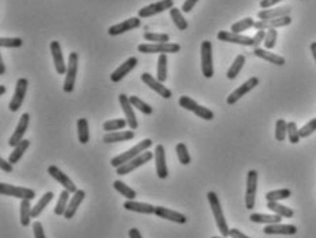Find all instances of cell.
Wrapping results in <instances>:
<instances>
[{
  "mask_svg": "<svg viewBox=\"0 0 316 238\" xmlns=\"http://www.w3.org/2000/svg\"><path fill=\"white\" fill-rule=\"evenodd\" d=\"M12 166L14 165H11L8 160H4L3 158H0V169H1L3 172H12V170H14Z\"/></svg>",
  "mask_w": 316,
  "mask_h": 238,
  "instance_id": "obj_54",
  "label": "cell"
},
{
  "mask_svg": "<svg viewBox=\"0 0 316 238\" xmlns=\"http://www.w3.org/2000/svg\"><path fill=\"white\" fill-rule=\"evenodd\" d=\"M141 25V18H129L126 21H123L121 24H116L112 25L111 28L108 29V34L109 36H118V34H122V33H125V32L129 31H133V29H137V28H140Z\"/></svg>",
  "mask_w": 316,
  "mask_h": 238,
  "instance_id": "obj_21",
  "label": "cell"
},
{
  "mask_svg": "<svg viewBox=\"0 0 316 238\" xmlns=\"http://www.w3.org/2000/svg\"><path fill=\"white\" fill-rule=\"evenodd\" d=\"M292 196L290 189H278V190H271L266 193V199L267 202H280V200H286Z\"/></svg>",
  "mask_w": 316,
  "mask_h": 238,
  "instance_id": "obj_42",
  "label": "cell"
},
{
  "mask_svg": "<svg viewBox=\"0 0 316 238\" xmlns=\"http://www.w3.org/2000/svg\"><path fill=\"white\" fill-rule=\"evenodd\" d=\"M170 15H171V19H173V22H174V25H176V28L179 29V31H186L189 28L188 25V21L183 18L182 12H181V10L179 8H176V7H173L170 10Z\"/></svg>",
  "mask_w": 316,
  "mask_h": 238,
  "instance_id": "obj_38",
  "label": "cell"
},
{
  "mask_svg": "<svg viewBox=\"0 0 316 238\" xmlns=\"http://www.w3.org/2000/svg\"><path fill=\"white\" fill-rule=\"evenodd\" d=\"M280 1L282 0H262L260 1V7H262L263 10H267V8H273L275 4H278Z\"/></svg>",
  "mask_w": 316,
  "mask_h": 238,
  "instance_id": "obj_56",
  "label": "cell"
},
{
  "mask_svg": "<svg viewBox=\"0 0 316 238\" xmlns=\"http://www.w3.org/2000/svg\"><path fill=\"white\" fill-rule=\"evenodd\" d=\"M311 52H312V56H314V61L316 63V41L315 43L311 44Z\"/></svg>",
  "mask_w": 316,
  "mask_h": 238,
  "instance_id": "obj_59",
  "label": "cell"
},
{
  "mask_svg": "<svg viewBox=\"0 0 316 238\" xmlns=\"http://www.w3.org/2000/svg\"><path fill=\"white\" fill-rule=\"evenodd\" d=\"M230 238H250L248 236H245L243 232H240L238 229H230V234H229Z\"/></svg>",
  "mask_w": 316,
  "mask_h": 238,
  "instance_id": "obj_57",
  "label": "cell"
},
{
  "mask_svg": "<svg viewBox=\"0 0 316 238\" xmlns=\"http://www.w3.org/2000/svg\"><path fill=\"white\" fill-rule=\"evenodd\" d=\"M155 166H156V174L160 179H166L169 177V169L166 162V149L162 144L155 148Z\"/></svg>",
  "mask_w": 316,
  "mask_h": 238,
  "instance_id": "obj_18",
  "label": "cell"
},
{
  "mask_svg": "<svg viewBox=\"0 0 316 238\" xmlns=\"http://www.w3.org/2000/svg\"><path fill=\"white\" fill-rule=\"evenodd\" d=\"M277 38H278L277 29H268L266 38H264V47H266V49H273L275 47V43H277Z\"/></svg>",
  "mask_w": 316,
  "mask_h": 238,
  "instance_id": "obj_51",
  "label": "cell"
},
{
  "mask_svg": "<svg viewBox=\"0 0 316 238\" xmlns=\"http://www.w3.org/2000/svg\"><path fill=\"white\" fill-rule=\"evenodd\" d=\"M4 93H6V86L0 85V96H3Z\"/></svg>",
  "mask_w": 316,
  "mask_h": 238,
  "instance_id": "obj_61",
  "label": "cell"
},
{
  "mask_svg": "<svg viewBox=\"0 0 316 238\" xmlns=\"http://www.w3.org/2000/svg\"><path fill=\"white\" fill-rule=\"evenodd\" d=\"M28 79L26 78H19L17 81V85H15V91H14V95H12V99L10 104H8V108L12 112L18 111L21 108V105L24 103L25 96H26V91H28Z\"/></svg>",
  "mask_w": 316,
  "mask_h": 238,
  "instance_id": "obj_10",
  "label": "cell"
},
{
  "mask_svg": "<svg viewBox=\"0 0 316 238\" xmlns=\"http://www.w3.org/2000/svg\"><path fill=\"white\" fill-rule=\"evenodd\" d=\"M300 129L297 128L296 122H289L287 123V137H289V141L292 144H298L301 137H300Z\"/></svg>",
  "mask_w": 316,
  "mask_h": 238,
  "instance_id": "obj_49",
  "label": "cell"
},
{
  "mask_svg": "<svg viewBox=\"0 0 316 238\" xmlns=\"http://www.w3.org/2000/svg\"><path fill=\"white\" fill-rule=\"evenodd\" d=\"M134 130H119V132H111L103 136V142L112 144V142H122V141H130L134 138Z\"/></svg>",
  "mask_w": 316,
  "mask_h": 238,
  "instance_id": "obj_27",
  "label": "cell"
},
{
  "mask_svg": "<svg viewBox=\"0 0 316 238\" xmlns=\"http://www.w3.org/2000/svg\"><path fill=\"white\" fill-rule=\"evenodd\" d=\"M207 199L208 203H210V207L212 209V215L215 218V222H216L218 230L223 237H229L230 229L227 226V222H226L225 214H223V209H222V205H220V202H219L218 195L215 192H208Z\"/></svg>",
  "mask_w": 316,
  "mask_h": 238,
  "instance_id": "obj_1",
  "label": "cell"
},
{
  "mask_svg": "<svg viewBox=\"0 0 316 238\" xmlns=\"http://www.w3.org/2000/svg\"><path fill=\"white\" fill-rule=\"evenodd\" d=\"M176 156H178V159H179V163L183 166H188L189 163H190V155H189V151H188V147L183 144V142H179V144H176Z\"/></svg>",
  "mask_w": 316,
  "mask_h": 238,
  "instance_id": "obj_45",
  "label": "cell"
},
{
  "mask_svg": "<svg viewBox=\"0 0 316 238\" xmlns=\"http://www.w3.org/2000/svg\"><path fill=\"white\" fill-rule=\"evenodd\" d=\"M119 103H121L122 111L125 112V119L128 121V126L130 130H136L139 128V122L136 118V112H134V107L129 100V96H126L125 93L119 95Z\"/></svg>",
  "mask_w": 316,
  "mask_h": 238,
  "instance_id": "obj_15",
  "label": "cell"
},
{
  "mask_svg": "<svg viewBox=\"0 0 316 238\" xmlns=\"http://www.w3.org/2000/svg\"><path fill=\"white\" fill-rule=\"evenodd\" d=\"M263 233L267 236H294L297 233V227L294 225H282V223H274L267 225L263 229Z\"/></svg>",
  "mask_w": 316,
  "mask_h": 238,
  "instance_id": "obj_24",
  "label": "cell"
},
{
  "mask_svg": "<svg viewBox=\"0 0 316 238\" xmlns=\"http://www.w3.org/2000/svg\"><path fill=\"white\" fill-rule=\"evenodd\" d=\"M114 189L122 195L126 200H136V197H137V193H136V190L132 189L130 186H128L125 182H122V181H114Z\"/></svg>",
  "mask_w": 316,
  "mask_h": 238,
  "instance_id": "obj_36",
  "label": "cell"
},
{
  "mask_svg": "<svg viewBox=\"0 0 316 238\" xmlns=\"http://www.w3.org/2000/svg\"><path fill=\"white\" fill-rule=\"evenodd\" d=\"M19 220H21V225L24 227H28L31 225V219H32V209L33 207L31 205V200H22L21 202V205H19Z\"/></svg>",
  "mask_w": 316,
  "mask_h": 238,
  "instance_id": "obj_30",
  "label": "cell"
},
{
  "mask_svg": "<svg viewBox=\"0 0 316 238\" xmlns=\"http://www.w3.org/2000/svg\"><path fill=\"white\" fill-rule=\"evenodd\" d=\"M211 238H227V237H223V236H222V237H211Z\"/></svg>",
  "mask_w": 316,
  "mask_h": 238,
  "instance_id": "obj_62",
  "label": "cell"
},
{
  "mask_svg": "<svg viewBox=\"0 0 316 238\" xmlns=\"http://www.w3.org/2000/svg\"><path fill=\"white\" fill-rule=\"evenodd\" d=\"M141 81H142L146 86H149L152 91L156 92L158 95H160L163 99H170L171 96H173L170 89H169L167 86H164L163 82L158 81V78H153L149 73L141 74Z\"/></svg>",
  "mask_w": 316,
  "mask_h": 238,
  "instance_id": "obj_16",
  "label": "cell"
},
{
  "mask_svg": "<svg viewBox=\"0 0 316 238\" xmlns=\"http://www.w3.org/2000/svg\"><path fill=\"white\" fill-rule=\"evenodd\" d=\"M266 34H267V32L266 31H257L256 32V34L253 36V48H259V45L262 43H264V38H266Z\"/></svg>",
  "mask_w": 316,
  "mask_h": 238,
  "instance_id": "obj_52",
  "label": "cell"
},
{
  "mask_svg": "<svg viewBox=\"0 0 316 238\" xmlns=\"http://www.w3.org/2000/svg\"><path fill=\"white\" fill-rule=\"evenodd\" d=\"M78 71V54L77 52H70L69 55V63H67L66 77H65V84H63V91L66 93H71L74 91V84H75V77Z\"/></svg>",
  "mask_w": 316,
  "mask_h": 238,
  "instance_id": "obj_5",
  "label": "cell"
},
{
  "mask_svg": "<svg viewBox=\"0 0 316 238\" xmlns=\"http://www.w3.org/2000/svg\"><path fill=\"white\" fill-rule=\"evenodd\" d=\"M0 195L10 196L21 200H33L36 197V192L29 188H22V186H14L10 183H0Z\"/></svg>",
  "mask_w": 316,
  "mask_h": 238,
  "instance_id": "obj_6",
  "label": "cell"
},
{
  "mask_svg": "<svg viewBox=\"0 0 316 238\" xmlns=\"http://www.w3.org/2000/svg\"><path fill=\"white\" fill-rule=\"evenodd\" d=\"M173 7H174L173 0H160L158 3H152V4L142 7L139 11V18H149V17H153L166 10H171Z\"/></svg>",
  "mask_w": 316,
  "mask_h": 238,
  "instance_id": "obj_11",
  "label": "cell"
},
{
  "mask_svg": "<svg viewBox=\"0 0 316 238\" xmlns=\"http://www.w3.org/2000/svg\"><path fill=\"white\" fill-rule=\"evenodd\" d=\"M151 147H152V140H151V138H145V140L140 141V142H137L134 147L128 149L126 152L121 153V155H118V156H115V158L111 159V166H112V167H115V169H118L119 166L128 163V162H130L132 159L137 158L139 155H141L142 152L148 151Z\"/></svg>",
  "mask_w": 316,
  "mask_h": 238,
  "instance_id": "obj_2",
  "label": "cell"
},
{
  "mask_svg": "<svg viewBox=\"0 0 316 238\" xmlns=\"http://www.w3.org/2000/svg\"><path fill=\"white\" fill-rule=\"evenodd\" d=\"M216 37H218V40L223 41V43L240 44V45H248V47L253 45V37L244 36V34H240V33L220 31L218 32V36Z\"/></svg>",
  "mask_w": 316,
  "mask_h": 238,
  "instance_id": "obj_14",
  "label": "cell"
},
{
  "mask_svg": "<svg viewBox=\"0 0 316 238\" xmlns=\"http://www.w3.org/2000/svg\"><path fill=\"white\" fill-rule=\"evenodd\" d=\"M84 199H85V192L84 190H77L75 193H73V197L70 199V202H69V205H67L66 212H65V218L66 219H71L74 218V215L77 212V209L81 205V203L84 202Z\"/></svg>",
  "mask_w": 316,
  "mask_h": 238,
  "instance_id": "obj_28",
  "label": "cell"
},
{
  "mask_svg": "<svg viewBox=\"0 0 316 238\" xmlns=\"http://www.w3.org/2000/svg\"><path fill=\"white\" fill-rule=\"evenodd\" d=\"M292 12V7L290 6H283V7H277V8H267V10H262V11L257 12V17L260 21H268V19H277L286 17V15H290Z\"/></svg>",
  "mask_w": 316,
  "mask_h": 238,
  "instance_id": "obj_25",
  "label": "cell"
},
{
  "mask_svg": "<svg viewBox=\"0 0 316 238\" xmlns=\"http://www.w3.org/2000/svg\"><path fill=\"white\" fill-rule=\"evenodd\" d=\"M29 121H31V115H29L28 112H25V114L21 115L18 125H17V128H15V132L12 133L10 140H8V145H10V147L15 148L21 141L24 140L25 133H26V130L29 128Z\"/></svg>",
  "mask_w": 316,
  "mask_h": 238,
  "instance_id": "obj_13",
  "label": "cell"
},
{
  "mask_svg": "<svg viewBox=\"0 0 316 238\" xmlns=\"http://www.w3.org/2000/svg\"><path fill=\"white\" fill-rule=\"evenodd\" d=\"M137 63H139V59H137L136 56H130L128 61L123 62L121 66L116 68L114 73L111 74V81H112V82H121L122 79L125 78L132 70L136 68Z\"/></svg>",
  "mask_w": 316,
  "mask_h": 238,
  "instance_id": "obj_20",
  "label": "cell"
},
{
  "mask_svg": "<svg viewBox=\"0 0 316 238\" xmlns=\"http://www.w3.org/2000/svg\"><path fill=\"white\" fill-rule=\"evenodd\" d=\"M144 38L149 43H169L170 36L166 33H153V32H145Z\"/></svg>",
  "mask_w": 316,
  "mask_h": 238,
  "instance_id": "obj_46",
  "label": "cell"
},
{
  "mask_svg": "<svg viewBox=\"0 0 316 238\" xmlns=\"http://www.w3.org/2000/svg\"><path fill=\"white\" fill-rule=\"evenodd\" d=\"M128 126V121L122 119V118H116V119H109L107 122L103 123V129L105 133H111V132H119L122 129Z\"/></svg>",
  "mask_w": 316,
  "mask_h": 238,
  "instance_id": "obj_39",
  "label": "cell"
},
{
  "mask_svg": "<svg viewBox=\"0 0 316 238\" xmlns=\"http://www.w3.org/2000/svg\"><path fill=\"white\" fill-rule=\"evenodd\" d=\"M201 71L206 78H212L213 61H212V44L208 40L201 43Z\"/></svg>",
  "mask_w": 316,
  "mask_h": 238,
  "instance_id": "obj_7",
  "label": "cell"
},
{
  "mask_svg": "<svg viewBox=\"0 0 316 238\" xmlns=\"http://www.w3.org/2000/svg\"><path fill=\"white\" fill-rule=\"evenodd\" d=\"M33 234H35V238H45L43 225H41L38 220H36V222L33 223Z\"/></svg>",
  "mask_w": 316,
  "mask_h": 238,
  "instance_id": "obj_53",
  "label": "cell"
},
{
  "mask_svg": "<svg viewBox=\"0 0 316 238\" xmlns=\"http://www.w3.org/2000/svg\"><path fill=\"white\" fill-rule=\"evenodd\" d=\"M31 145V141L29 140H22L19 142L17 147L14 148V151L10 153V156H8V162L11 163V165H15V163H18L19 159L24 156V153L28 151V148Z\"/></svg>",
  "mask_w": 316,
  "mask_h": 238,
  "instance_id": "obj_32",
  "label": "cell"
},
{
  "mask_svg": "<svg viewBox=\"0 0 316 238\" xmlns=\"http://www.w3.org/2000/svg\"><path fill=\"white\" fill-rule=\"evenodd\" d=\"M137 49L141 54H176L181 47L176 43H145L140 44Z\"/></svg>",
  "mask_w": 316,
  "mask_h": 238,
  "instance_id": "obj_4",
  "label": "cell"
},
{
  "mask_svg": "<svg viewBox=\"0 0 316 238\" xmlns=\"http://www.w3.org/2000/svg\"><path fill=\"white\" fill-rule=\"evenodd\" d=\"M155 215L158 216V218H162V219L166 220H171V222H174V223H178V225H183V223H186V216L183 214H179V212H176L174 209H170V208H166V207H155Z\"/></svg>",
  "mask_w": 316,
  "mask_h": 238,
  "instance_id": "obj_22",
  "label": "cell"
},
{
  "mask_svg": "<svg viewBox=\"0 0 316 238\" xmlns=\"http://www.w3.org/2000/svg\"><path fill=\"white\" fill-rule=\"evenodd\" d=\"M48 174L51 177L54 178L55 181H58V182L61 183L62 186L65 188L66 190H69L70 193H75L77 192V186L74 185V182L70 179V177L65 174L63 171L58 167V166H49L48 167Z\"/></svg>",
  "mask_w": 316,
  "mask_h": 238,
  "instance_id": "obj_17",
  "label": "cell"
},
{
  "mask_svg": "<svg viewBox=\"0 0 316 238\" xmlns=\"http://www.w3.org/2000/svg\"><path fill=\"white\" fill-rule=\"evenodd\" d=\"M292 24V18L290 15H286L282 18L277 19H268V21H257L255 22V26L257 31H268V29H278V28H283L287 25Z\"/></svg>",
  "mask_w": 316,
  "mask_h": 238,
  "instance_id": "obj_23",
  "label": "cell"
},
{
  "mask_svg": "<svg viewBox=\"0 0 316 238\" xmlns=\"http://www.w3.org/2000/svg\"><path fill=\"white\" fill-rule=\"evenodd\" d=\"M22 44L24 41L19 37H1L0 38V47H4V48H18Z\"/></svg>",
  "mask_w": 316,
  "mask_h": 238,
  "instance_id": "obj_48",
  "label": "cell"
},
{
  "mask_svg": "<svg viewBox=\"0 0 316 238\" xmlns=\"http://www.w3.org/2000/svg\"><path fill=\"white\" fill-rule=\"evenodd\" d=\"M287 137V122L285 119H278L275 123V138L277 141H285Z\"/></svg>",
  "mask_w": 316,
  "mask_h": 238,
  "instance_id": "obj_47",
  "label": "cell"
},
{
  "mask_svg": "<svg viewBox=\"0 0 316 238\" xmlns=\"http://www.w3.org/2000/svg\"><path fill=\"white\" fill-rule=\"evenodd\" d=\"M257 179L259 174L256 170L248 171L246 175V193H245V207L253 209L256 203V192H257Z\"/></svg>",
  "mask_w": 316,
  "mask_h": 238,
  "instance_id": "obj_8",
  "label": "cell"
},
{
  "mask_svg": "<svg viewBox=\"0 0 316 238\" xmlns=\"http://www.w3.org/2000/svg\"><path fill=\"white\" fill-rule=\"evenodd\" d=\"M255 26V21L253 18H250V17H246V18L241 19V21H237L236 24L231 25V32L233 33H241V32H245L250 29V28H253Z\"/></svg>",
  "mask_w": 316,
  "mask_h": 238,
  "instance_id": "obj_41",
  "label": "cell"
},
{
  "mask_svg": "<svg viewBox=\"0 0 316 238\" xmlns=\"http://www.w3.org/2000/svg\"><path fill=\"white\" fill-rule=\"evenodd\" d=\"M49 49H51V54H52V59H54V65H55V70H56V73L59 74V75L66 74L67 65L65 63V58H63V54H62L61 44L54 40V41H51Z\"/></svg>",
  "mask_w": 316,
  "mask_h": 238,
  "instance_id": "obj_19",
  "label": "cell"
},
{
  "mask_svg": "<svg viewBox=\"0 0 316 238\" xmlns=\"http://www.w3.org/2000/svg\"><path fill=\"white\" fill-rule=\"evenodd\" d=\"M77 130H78V141L81 144H88L91 138L89 133V123L85 118H79L77 121Z\"/></svg>",
  "mask_w": 316,
  "mask_h": 238,
  "instance_id": "obj_34",
  "label": "cell"
},
{
  "mask_svg": "<svg viewBox=\"0 0 316 238\" xmlns=\"http://www.w3.org/2000/svg\"><path fill=\"white\" fill-rule=\"evenodd\" d=\"M152 158H153V153L149 152V151H145V152H142L141 155H139L137 158L132 159V160L128 162V163L119 166V167L116 169V174H118V175H128V174H130V172L136 170V169H139V167H141V166H144L145 163H148V162H149Z\"/></svg>",
  "mask_w": 316,
  "mask_h": 238,
  "instance_id": "obj_9",
  "label": "cell"
},
{
  "mask_svg": "<svg viewBox=\"0 0 316 238\" xmlns=\"http://www.w3.org/2000/svg\"><path fill=\"white\" fill-rule=\"evenodd\" d=\"M129 100H130V103H132L134 108L141 111L142 114H145V115H151L152 114V107L149 104H146L144 100H141L140 98H137V96H129Z\"/></svg>",
  "mask_w": 316,
  "mask_h": 238,
  "instance_id": "obj_44",
  "label": "cell"
},
{
  "mask_svg": "<svg viewBox=\"0 0 316 238\" xmlns=\"http://www.w3.org/2000/svg\"><path fill=\"white\" fill-rule=\"evenodd\" d=\"M267 208L270 211H273L274 214L280 215L282 218H293V215H294V211L292 208L282 205L278 202H267Z\"/></svg>",
  "mask_w": 316,
  "mask_h": 238,
  "instance_id": "obj_33",
  "label": "cell"
},
{
  "mask_svg": "<svg viewBox=\"0 0 316 238\" xmlns=\"http://www.w3.org/2000/svg\"><path fill=\"white\" fill-rule=\"evenodd\" d=\"M69 199H70V192L69 190H62L61 196H59V200L56 203V207H55L54 212L55 215H58V216H62V215H65L67 209V205H69Z\"/></svg>",
  "mask_w": 316,
  "mask_h": 238,
  "instance_id": "obj_40",
  "label": "cell"
},
{
  "mask_svg": "<svg viewBox=\"0 0 316 238\" xmlns=\"http://www.w3.org/2000/svg\"><path fill=\"white\" fill-rule=\"evenodd\" d=\"M197 1H199V0H185V3H183L182 7H181V10H182L183 12H190L193 10V7L197 4Z\"/></svg>",
  "mask_w": 316,
  "mask_h": 238,
  "instance_id": "obj_55",
  "label": "cell"
},
{
  "mask_svg": "<svg viewBox=\"0 0 316 238\" xmlns=\"http://www.w3.org/2000/svg\"><path fill=\"white\" fill-rule=\"evenodd\" d=\"M123 208L128 211H133V212H139V214L144 215H152L155 214V205L148 204V203H140L136 200H126L123 203Z\"/></svg>",
  "mask_w": 316,
  "mask_h": 238,
  "instance_id": "obj_26",
  "label": "cell"
},
{
  "mask_svg": "<svg viewBox=\"0 0 316 238\" xmlns=\"http://www.w3.org/2000/svg\"><path fill=\"white\" fill-rule=\"evenodd\" d=\"M156 71H158V81L164 82L167 79V56L166 54H160L158 59V66H156Z\"/></svg>",
  "mask_w": 316,
  "mask_h": 238,
  "instance_id": "obj_43",
  "label": "cell"
},
{
  "mask_svg": "<svg viewBox=\"0 0 316 238\" xmlns=\"http://www.w3.org/2000/svg\"><path fill=\"white\" fill-rule=\"evenodd\" d=\"M6 71V66H4V63H3V59H0V75H3Z\"/></svg>",
  "mask_w": 316,
  "mask_h": 238,
  "instance_id": "obj_60",
  "label": "cell"
},
{
  "mask_svg": "<svg viewBox=\"0 0 316 238\" xmlns=\"http://www.w3.org/2000/svg\"><path fill=\"white\" fill-rule=\"evenodd\" d=\"M244 65H245V56L244 55H238L234 62H233V65L230 66V68L227 70V73H226V77L229 79H234L237 78V75L240 74V71L243 70Z\"/></svg>",
  "mask_w": 316,
  "mask_h": 238,
  "instance_id": "obj_37",
  "label": "cell"
},
{
  "mask_svg": "<svg viewBox=\"0 0 316 238\" xmlns=\"http://www.w3.org/2000/svg\"><path fill=\"white\" fill-rule=\"evenodd\" d=\"M257 58L260 59H264V61L270 62L271 65H275V66H283L286 63L285 58L283 56L278 55V54H273L270 52L268 49H263V48H256L255 52H253Z\"/></svg>",
  "mask_w": 316,
  "mask_h": 238,
  "instance_id": "obj_29",
  "label": "cell"
},
{
  "mask_svg": "<svg viewBox=\"0 0 316 238\" xmlns=\"http://www.w3.org/2000/svg\"><path fill=\"white\" fill-rule=\"evenodd\" d=\"M250 222L253 223H266V225H274V223H281L283 219L280 215H267V214H250Z\"/></svg>",
  "mask_w": 316,
  "mask_h": 238,
  "instance_id": "obj_31",
  "label": "cell"
},
{
  "mask_svg": "<svg viewBox=\"0 0 316 238\" xmlns=\"http://www.w3.org/2000/svg\"><path fill=\"white\" fill-rule=\"evenodd\" d=\"M179 105L185 108V110L192 111L196 116H199L201 119H204V121H212L213 119V112L207 107H204V105H200V104L195 102L193 99H190L189 96H181L179 98Z\"/></svg>",
  "mask_w": 316,
  "mask_h": 238,
  "instance_id": "obj_3",
  "label": "cell"
},
{
  "mask_svg": "<svg viewBox=\"0 0 316 238\" xmlns=\"http://www.w3.org/2000/svg\"><path fill=\"white\" fill-rule=\"evenodd\" d=\"M129 237L130 238H142V236H141V233L139 229H130V230H129Z\"/></svg>",
  "mask_w": 316,
  "mask_h": 238,
  "instance_id": "obj_58",
  "label": "cell"
},
{
  "mask_svg": "<svg viewBox=\"0 0 316 238\" xmlns=\"http://www.w3.org/2000/svg\"><path fill=\"white\" fill-rule=\"evenodd\" d=\"M259 85V78L257 77H252V78H249L248 81H245L243 85H240L236 89V91H233L227 96V99H226V102H227V104H230V105H233V104H236L240 100L241 98H244L248 92H250L253 88H256V86Z\"/></svg>",
  "mask_w": 316,
  "mask_h": 238,
  "instance_id": "obj_12",
  "label": "cell"
},
{
  "mask_svg": "<svg viewBox=\"0 0 316 238\" xmlns=\"http://www.w3.org/2000/svg\"><path fill=\"white\" fill-rule=\"evenodd\" d=\"M52 199H54V193L52 192H47V193H44V196L37 202V204L33 207L32 209V218H37L38 215L43 212L45 207H48V204L52 202Z\"/></svg>",
  "mask_w": 316,
  "mask_h": 238,
  "instance_id": "obj_35",
  "label": "cell"
},
{
  "mask_svg": "<svg viewBox=\"0 0 316 238\" xmlns=\"http://www.w3.org/2000/svg\"><path fill=\"white\" fill-rule=\"evenodd\" d=\"M298 132H300V137H301V138H307V137H310L311 135H314L316 132V118L311 119L308 123H305L304 126L300 129Z\"/></svg>",
  "mask_w": 316,
  "mask_h": 238,
  "instance_id": "obj_50",
  "label": "cell"
}]
</instances>
